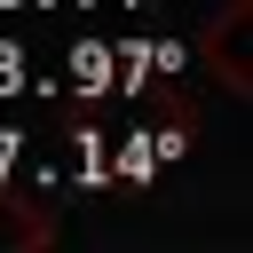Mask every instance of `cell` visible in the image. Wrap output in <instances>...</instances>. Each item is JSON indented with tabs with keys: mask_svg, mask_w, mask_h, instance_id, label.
Returning <instances> with one entry per match:
<instances>
[{
	"mask_svg": "<svg viewBox=\"0 0 253 253\" xmlns=\"http://www.w3.org/2000/svg\"><path fill=\"white\" fill-rule=\"evenodd\" d=\"M40 245H55V221H47L32 198L0 190V253H40Z\"/></svg>",
	"mask_w": 253,
	"mask_h": 253,
	"instance_id": "7a4b0ae2",
	"label": "cell"
},
{
	"mask_svg": "<svg viewBox=\"0 0 253 253\" xmlns=\"http://www.w3.org/2000/svg\"><path fill=\"white\" fill-rule=\"evenodd\" d=\"M198 63H206V71H213L229 95H253V0H229V8L206 24Z\"/></svg>",
	"mask_w": 253,
	"mask_h": 253,
	"instance_id": "6da1fadb",
	"label": "cell"
}]
</instances>
